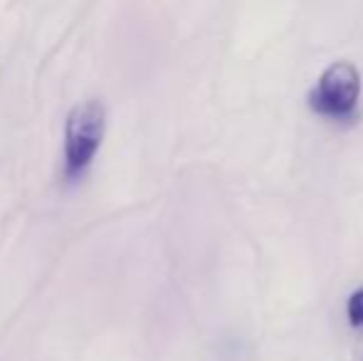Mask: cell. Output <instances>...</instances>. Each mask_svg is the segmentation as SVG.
Returning a JSON list of instances; mask_svg holds the SVG:
<instances>
[{
    "label": "cell",
    "instance_id": "obj_2",
    "mask_svg": "<svg viewBox=\"0 0 363 361\" xmlns=\"http://www.w3.org/2000/svg\"><path fill=\"white\" fill-rule=\"evenodd\" d=\"M361 94V74L356 65L339 60L321 72L319 82L311 91V104L326 116H346L356 109Z\"/></svg>",
    "mask_w": 363,
    "mask_h": 361
},
{
    "label": "cell",
    "instance_id": "obj_3",
    "mask_svg": "<svg viewBox=\"0 0 363 361\" xmlns=\"http://www.w3.org/2000/svg\"><path fill=\"white\" fill-rule=\"evenodd\" d=\"M346 312H349V322L354 324V327H363V287H359L349 297Z\"/></svg>",
    "mask_w": 363,
    "mask_h": 361
},
{
    "label": "cell",
    "instance_id": "obj_1",
    "mask_svg": "<svg viewBox=\"0 0 363 361\" xmlns=\"http://www.w3.org/2000/svg\"><path fill=\"white\" fill-rule=\"evenodd\" d=\"M106 109L99 99H82L65 119V176L82 179L94 164L96 151L104 141Z\"/></svg>",
    "mask_w": 363,
    "mask_h": 361
}]
</instances>
